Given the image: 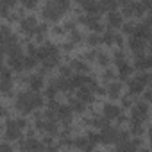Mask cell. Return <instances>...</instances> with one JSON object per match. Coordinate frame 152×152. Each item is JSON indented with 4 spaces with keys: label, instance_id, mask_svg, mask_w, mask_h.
Returning a JSON list of instances; mask_svg holds the SVG:
<instances>
[{
    "label": "cell",
    "instance_id": "24",
    "mask_svg": "<svg viewBox=\"0 0 152 152\" xmlns=\"http://www.w3.org/2000/svg\"><path fill=\"white\" fill-rule=\"evenodd\" d=\"M0 2H2V6H6V7H15L16 4H18V0H0Z\"/></svg>",
    "mask_w": 152,
    "mask_h": 152
},
{
    "label": "cell",
    "instance_id": "7",
    "mask_svg": "<svg viewBox=\"0 0 152 152\" xmlns=\"http://www.w3.org/2000/svg\"><path fill=\"white\" fill-rule=\"evenodd\" d=\"M107 83H109V81H107ZM106 93H107L111 99H118L120 93H122V83H118V81H111V83L107 84Z\"/></svg>",
    "mask_w": 152,
    "mask_h": 152
},
{
    "label": "cell",
    "instance_id": "10",
    "mask_svg": "<svg viewBox=\"0 0 152 152\" xmlns=\"http://www.w3.org/2000/svg\"><path fill=\"white\" fill-rule=\"evenodd\" d=\"M77 99H79V100H83L84 104L93 102V95H91V91H90L86 86H81V88H79V91H77Z\"/></svg>",
    "mask_w": 152,
    "mask_h": 152
},
{
    "label": "cell",
    "instance_id": "12",
    "mask_svg": "<svg viewBox=\"0 0 152 152\" xmlns=\"http://www.w3.org/2000/svg\"><path fill=\"white\" fill-rule=\"evenodd\" d=\"M34 66H38V57L32 56V54L23 56V68H25V70H31V68H34Z\"/></svg>",
    "mask_w": 152,
    "mask_h": 152
},
{
    "label": "cell",
    "instance_id": "14",
    "mask_svg": "<svg viewBox=\"0 0 152 152\" xmlns=\"http://www.w3.org/2000/svg\"><path fill=\"white\" fill-rule=\"evenodd\" d=\"M95 59H97V63L100 64V66H109V56L106 54V52H99L97 50V56H95Z\"/></svg>",
    "mask_w": 152,
    "mask_h": 152
},
{
    "label": "cell",
    "instance_id": "20",
    "mask_svg": "<svg viewBox=\"0 0 152 152\" xmlns=\"http://www.w3.org/2000/svg\"><path fill=\"white\" fill-rule=\"evenodd\" d=\"M22 148H43V145L38 143L36 140H31V141H27V143H22Z\"/></svg>",
    "mask_w": 152,
    "mask_h": 152
},
{
    "label": "cell",
    "instance_id": "2",
    "mask_svg": "<svg viewBox=\"0 0 152 152\" xmlns=\"http://www.w3.org/2000/svg\"><path fill=\"white\" fill-rule=\"evenodd\" d=\"M63 15H64V11H61V9L54 4V0H50V2L45 6V9H43V18L52 20V22H57Z\"/></svg>",
    "mask_w": 152,
    "mask_h": 152
},
{
    "label": "cell",
    "instance_id": "15",
    "mask_svg": "<svg viewBox=\"0 0 152 152\" xmlns=\"http://www.w3.org/2000/svg\"><path fill=\"white\" fill-rule=\"evenodd\" d=\"M70 107H72V111H84V107H86V104L83 102V100H79V99H72L70 100Z\"/></svg>",
    "mask_w": 152,
    "mask_h": 152
},
{
    "label": "cell",
    "instance_id": "21",
    "mask_svg": "<svg viewBox=\"0 0 152 152\" xmlns=\"http://www.w3.org/2000/svg\"><path fill=\"white\" fill-rule=\"evenodd\" d=\"M83 38H84V36H83V34H81L79 31H75V29L72 31V43H79V41H81Z\"/></svg>",
    "mask_w": 152,
    "mask_h": 152
},
{
    "label": "cell",
    "instance_id": "23",
    "mask_svg": "<svg viewBox=\"0 0 152 152\" xmlns=\"http://www.w3.org/2000/svg\"><path fill=\"white\" fill-rule=\"evenodd\" d=\"M100 41H102V39H100V36H99L97 32L91 34V36H88V43H90V45H99Z\"/></svg>",
    "mask_w": 152,
    "mask_h": 152
},
{
    "label": "cell",
    "instance_id": "1",
    "mask_svg": "<svg viewBox=\"0 0 152 152\" xmlns=\"http://www.w3.org/2000/svg\"><path fill=\"white\" fill-rule=\"evenodd\" d=\"M43 106V99L39 95H36L34 91H27V93H20L16 97V107L22 113H31L32 109Z\"/></svg>",
    "mask_w": 152,
    "mask_h": 152
},
{
    "label": "cell",
    "instance_id": "25",
    "mask_svg": "<svg viewBox=\"0 0 152 152\" xmlns=\"http://www.w3.org/2000/svg\"><path fill=\"white\" fill-rule=\"evenodd\" d=\"M61 75H63V77H70V75H72V68L70 66H61Z\"/></svg>",
    "mask_w": 152,
    "mask_h": 152
},
{
    "label": "cell",
    "instance_id": "16",
    "mask_svg": "<svg viewBox=\"0 0 152 152\" xmlns=\"http://www.w3.org/2000/svg\"><path fill=\"white\" fill-rule=\"evenodd\" d=\"M72 68L77 70V72H81V73H86V72L90 70V66H88L84 61H73V63H72Z\"/></svg>",
    "mask_w": 152,
    "mask_h": 152
},
{
    "label": "cell",
    "instance_id": "5",
    "mask_svg": "<svg viewBox=\"0 0 152 152\" xmlns=\"http://www.w3.org/2000/svg\"><path fill=\"white\" fill-rule=\"evenodd\" d=\"M22 136V127L16 120L7 122V140H18Z\"/></svg>",
    "mask_w": 152,
    "mask_h": 152
},
{
    "label": "cell",
    "instance_id": "9",
    "mask_svg": "<svg viewBox=\"0 0 152 152\" xmlns=\"http://www.w3.org/2000/svg\"><path fill=\"white\" fill-rule=\"evenodd\" d=\"M29 84H31V90L32 91H39L43 88V75L38 73V75H31L29 77Z\"/></svg>",
    "mask_w": 152,
    "mask_h": 152
},
{
    "label": "cell",
    "instance_id": "22",
    "mask_svg": "<svg viewBox=\"0 0 152 152\" xmlns=\"http://www.w3.org/2000/svg\"><path fill=\"white\" fill-rule=\"evenodd\" d=\"M134 29H136V27H134V23H125V25L122 23V31H124L125 34H129V36L134 32Z\"/></svg>",
    "mask_w": 152,
    "mask_h": 152
},
{
    "label": "cell",
    "instance_id": "19",
    "mask_svg": "<svg viewBox=\"0 0 152 152\" xmlns=\"http://www.w3.org/2000/svg\"><path fill=\"white\" fill-rule=\"evenodd\" d=\"M115 39H116V34L113 32V31H107L106 34H104V43H107V45H111V43H115Z\"/></svg>",
    "mask_w": 152,
    "mask_h": 152
},
{
    "label": "cell",
    "instance_id": "18",
    "mask_svg": "<svg viewBox=\"0 0 152 152\" xmlns=\"http://www.w3.org/2000/svg\"><path fill=\"white\" fill-rule=\"evenodd\" d=\"M54 4H56L61 11H64V13L70 9V0H54Z\"/></svg>",
    "mask_w": 152,
    "mask_h": 152
},
{
    "label": "cell",
    "instance_id": "17",
    "mask_svg": "<svg viewBox=\"0 0 152 152\" xmlns=\"http://www.w3.org/2000/svg\"><path fill=\"white\" fill-rule=\"evenodd\" d=\"M20 2H22L23 9H29V11H32V9L38 7V0H20Z\"/></svg>",
    "mask_w": 152,
    "mask_h": 152
},
{
    "label": "cell",
    "instance_id": "6",
    "mask_svg": "<svg viewBox=\"0 0 152 152\" xmlns=\"http://www.w3.org/2000/svg\"><path fill=\"white\" fill-rule=\"evenodd\" d=\"M132 116L141 120V118H147L148 116V104L147 102H138L132 109Z\"/></svg>",
    "mask_w": 152,
    "mask_h": 152
},
{
    "label": "cell",
    "instance_id": "26",
    "mask_svg": "<svg viewBox=\"0 0 152 152\" xmlns=\"http://www.w3.org/2000/svg\"><path fill=\"white\" fill-rule=\"evenodd\" d=\"M104 79H106V81L115 79V72H113V70H106V72H104Z\"/></svg>",
    "mask_w": 152,
    "mask_h": 152
},
{
    "label": "cell",
    "instance_id": "28",
    "mask_svg": "<svg viewBox=\"0 0 152 152\" xmlns=\"http://www.w3.org/2000/svg\"><path fill=\"white\" fill-rule=\"evenodd\" d=\"M6 115H7L6 107H4V106H0V116H6Z\"/></svg>",
    "mask_w": 152,
    "mask_h": 152
},
{
    "label": "cell",
    "instance_id": "8",
    "mask_svg": "<svg viewBox=\"0 0 152 152\" xmlns=\"http://www.w3.org/2000/svg\"><path fill=\"white\" fill-rule=\"evenodd\" d=\"M120 115H122V111H120L118 106H115V104H107V106H104V116H106L107 120L118 118Z\"/></svg>",
    "mask_w": 152,
    "mask_h": 152
},
{
    "label": "cell",
    "instance_id": "29",
    "mask_svg": "<svg viewBox=\"0 0 152 152\" xmlns=\"http://www.w3.org/2000/svg\"><path fill=\"white\" fill-rule=\"evenodd\" d=\"M145 100H150V91H145Z\"/></svg>",
    "mask_w": 152,
    "mask_h": 152
},
{
    "label": "cell",
    "instance_id": "3",
    "mask_svg": "<svg viewBox=\"0 0 152 152\" xmlns=\"http://www.w3.org/2000/svg\"><path fill=\"white\" fill-rule=\"evenodd\" d=\"M107 23H109L111 29H118V27H122V23H124V16H122V13H118L116 9L109 11V13H107Z\"/></svg>",
    "mask_w": 152,
    "mask_h": 152
},
{
    "label": "cell",
    "instance_id": "4",
    "mask_svg": "<svg viewBox=\"0 0 152 152\" xmlns=\"http://www.w3.org/2000/svg\"><path fill=\"white\" fill-rule=\"evenodd\" d=\"M20 27H22V31L23 32H27V34H34V31H36V27H38V20L34 18V16H27V18H23L22 22H20Z\"/></svg>",
    "mask_w": 152,
    "mask_h": 152
},
{
    "label": "cell",
    "instance_id": "11",
    "mask_svg": "<svg viewBox=\"0 0 152 152\" xmlns=\"http://www.w3.org/2000/svg\"><path fill=\"white\" fill-rule=\"evenodd\" d=\"M99 6H100V13L113 11L118 7V0H99Z\"/></svg>",
    "mask_w": 152,
    "mask_h": 152
},
{
    "label": "cell",
    "instance_id": "27",
    "mask_svg": "<svg viewBox=\"0 0 152 152\" xmlns=\"http://www.w3.org/2000/svg\"><path fill=\"white\" fill-rule=\"evenodd\" d=\"M95 56H97V52H88V54L84 56V59H86V61H95Z\"/></svg>",
    "mask_w": 152,
    "mask_h": 152
},
{
    "label": "cell",
    "instance_id": "13",
    "mask_svg": "<svg viewBox=\"0 0 152 152\" xmlns=\"http://www.w3.org/2000/svg\"><path fill=\"white\" fill-rule=\"evenodd\" d=\"M11 79H0V93H4V95H9L11 93Z\"/></svg>",
    "mask_w": 152,
    "mask_h": 152
}]
</instances>
